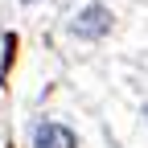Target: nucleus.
Wrapping results in <instances>:
<instances>
[{
	"label": "nucleus",
	"mask_w": 148,
	"mask_h": 148,
	"mask_svg": "<svg viewBox=\"0 0 148 148\" xmlns=\"http://www.w3.org/2000/svg\"><path fill=\"white\" fill-rule=\"evenodd\" d=\"M115 29V8L107 0H82L78 8L66 16V33L74 41H103Z\"/></svg>",
	"instance_id": "1"
},
{
	"label": "nucleus",
	"mask_w": 148,
	"mask_h": 148,
	"mask_svg": "<svg viewBox=\"0 0 148 148\" xmlns=\"http://www.w3.org/2000/svg\"><path fill=\"white\" fill-rule=\"evenodd\" d=\"M33 148H78V136L58 119H41L33 127Z\"/></svg>",
	"instance_id": "2"
},
{
	"label": "nucleus",
	"mask_w": 148,
	"mask_h": 148,
	"mask_svg": "<svg viewBox=\"0 0 148 148\" xmlns=\"http://www.w3.org/2000/svg\"><path fill=\"white\" fill-rule=\"evenodd\" d=\"M21 4H29V8H33V4H41V0H21Z\"/></svg>",
	"instance_id": "3"
},
{
	"label": "nucleus",
	"mask_w": 148,
	"mask_h": 148,
	"mask_svg": "<svg viewBox=\"0 0 148 148\" xmlns=\"http://www.w3.org/2000/svg\"><path fill=\"white\" fill-rule=\"evenodd\" d=\"M140 115H144V123H148V103H144V111H140Z\"/></svg>",
	"instance_id": "4"
}]
</instances>
